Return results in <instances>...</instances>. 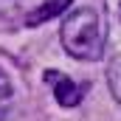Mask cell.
I'll use <instances>...</instances> for the list:
<instances>
[{
  "mask_svg": "<svg viewBox=\"0 0 121 121\" xmlns=\"http://www.w3.org/2000/svg\"><path fill=\"white\" fill-rule=\"evenodd\" d=\"M9 104H11V82H9V76L0 70V121L9 113Z\"/></svg>",
  "mask_w": 121,
  "mask_h": 121,
  "instance_id": "cell-6",
  "label": "cell"
},
{
  "mask_svg": "<svg viewBox=\"0 0 121 121\" xmlns=\"http://www.w3.org/2000/svg\"><path fill=\"white\" fill-rule=\"evenodd\" d=\"M73 0H48V3H42L39 9H34L28 14V26H39V23H45V20H51V17H56V14H62L68 6H70Z\"/></svg>",
  "mask_w": 121,
  "mask_h": 121,
  "instance_id": "cell-3",
  "label": "cell"
},
{
  "mask_svg": "<svg viewBox=\"0 0 121 121\" xmlns=\"http://www.w3.org/2000/svg\"><path fill=\"white\" fill-rule=\"evenodd\" d=\"M45 82L54 87V96H56V101H59L62 107H76L85 99V93H87V85H76L73 79H68L59 70H48L45 73Z\"/></svg>",
  "mask_w": 121,
  "mask_h": 121,
  "instance_id": "cell-2",
  "label": "cell"
},
{
  "mask_svg": "<svg viewBox=\"0 0 121 121\" xmlns=\"http://www.w3.org/2000/svg\"><path fill=\"white\" fill-rule=\"evenodd\" d=\"M107 82H110V90L116 96V101L121 104V54L110 62V68H107Z\"/></svg>",
  "mask_w": 121,
  "mask_h": 121,
  "instance_id": "cell-4",
  "label": "cell"
},
{
  "mask_svg": "<svg viewBox=\"0 0 121 121\" xmlns=\"http://www.w3.org/2000/svg\"><path fill=\"white\" fill-rule=\"evenodd\" d=\"M62 45L65 51L73 56V59H85L93 62L104 54V39H107V31H104V17L90 9V6H82V9H73L65 23L59 28Z\"/></svg>",
  "mask_w": 121,
  "mask_h": 121,
  "instance_id": "cell-1",
  "label": "cell"
},
{
  "mask_svg": "<svg viewBox=\"0 0 121 121\" xmlns=\"http://www.w3.org/2000/svg\"><path fill=\"white\" fill-rule=\"evenodd\" d=\"M28 3H31V0H0V23L14 20V17H17Z\"/></svg>",
  "mask_w": 121,
  "mask_h": 121,
  "instance_id": "cell-5",
  "label": "cell"
}]
</instances>
